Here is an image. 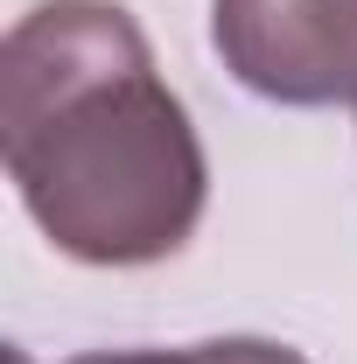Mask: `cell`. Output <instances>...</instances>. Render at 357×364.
Masks as SVG:
<instances>
[{"label":"cell","instance_id":"3","mask_svg":"<svg viewBox=\"0 0 357 364\" xmlns=\"http://www.w3.org/2000/svg\"><path fill=\"white\" fill-rule=\"evenodd\" d=\"M14 364H28L14 350ZM70 364H309L287 343H267V336H211V343H189V350H91V358Z\"/></svg>","mask_w":357,"mask_h":364},{"label":"cell","instance_id":"1","mask_svg":"<svg viewBox=\"0 0 357 364\" xmlns=\"http://www.w3.org/2000/svg\"><path fill=\"white\" fill-rule=\"evenodd\" d=\"M0 154L21 210L85 267L189 245L211 161L119 0H43L0 43Z\"/></svg>","mask_w":357,"mask_h":364},{"label":"cell","instance_id":"2","mask_svg":"<svg viewBox=\"0 0 357 364\" xmlns=\"http://www.w3.org/2000/svg\"><path fill=\"white\" fill-rule=\"evenodd\" d=\"M224 70L273 105L357 98V0H211Z\"/></svg>","mask_w":357,"mask_h":364}]
</instances>
